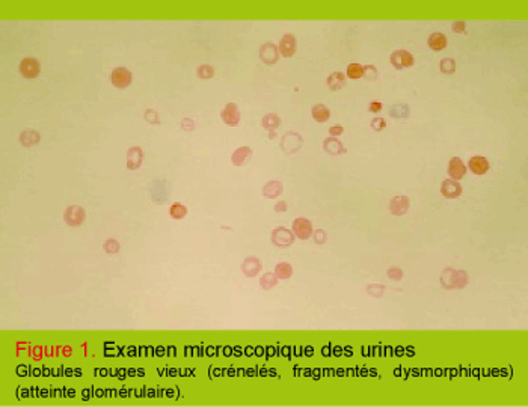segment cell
Listing matches in <instances>:
<instances>
[{
	"label": "cell",
	"instance_id": "cell-40",
	"mask_svg": "<svg viewBox=\"0 0 528 407\" xmlns=\"http://www.w3.org/2000/svg\"><path fill=\"white\" fill-rule=\"evenodd\" d=\"M312 237H314V241H316L317 244H325V243H326V238H327V235H326V233H325L323 230L314 231V233H312Z\"/></svg>",
	"mask_w": 528,
	"mask_h": 407
},
{
	"label": "cell",
	"instance_id": "cell-24",
	"mask_svg": "<svg viewBox=\"0 0 528 407\" xmlns=\"http://www.w3.org/2000/svg\"><path fill=\"white\" fill-rule=\"evenodd\" d=\"M311 115L317 122L323 124V122H327L329 118H331V112H329L327 106H325V104H316L311 110Z\"/></svg>",
	"mask_w": 528,
	"mask_h": 407
},
{
	"label": "cell",
	"instance_id": "cell-14",
	"mask_svg": "<svg viewBox=\"0 0 528 407\" xmlns=\"http://www.w3.org/2000/svg\"><path fill=\"white\" fill-rule=\"evenodd\" d=\"M441 194L447 199L459 198L462 194V186L459 184V181L454 180H444L441 184Z\"/></svg>",
	"mask_w": 528,
	"mask_h": 407
},
{
	"label": "cell",
	"instance_id": "cell-42",
	"mask_svg": "<svg viewBox=\"0 0 528 407\" xmlns=\"http://www.w3.org/2000/svg\"><path fill=\"white\" fill-rule=\"evenodd\" d=\"M329 133H331L332 137H338L344 133V128L341 125H332L331 128H329Z\"/></svg>",
	"mask_w": 528,
	"mask_h": 407
},
{
	"label": "cell",
	"instance_id": "cell-36",
	"mask_svg": "<svg viewBox=\"0 0 528 407\" xmlns=\"http://www.w3.org/2000/svg\"><path fill=\"white\" fill-rule=\"evenodd\" d=\"M386 276H388L391 281L399 282V281H402V278H403V270L399 269V267H395V266H392V267H389V269L386 270Z\"/></svg>",
	"mask_w": 528,
	"mask_h": 407
},
{
	"label": "cell",
	"instance_id": "cell-34",
	"mask_svg": "<svg viewBox=\"0 0 528 407\" xmlns=\"http://www.w3.org/2000/svg\"><path fill=\"white\" fill-rule=\"evenodd\" d=\"M367 291H368L370 296L377 297V299H382V297H384V292H385V285H382V284H371V285H368Z\"/></svg>",
	"mask_w": 528,
	"mask_h": 407
},
{
	"label": "cell",
	"instance_id": "cell-13",
	"mask_svg": "<svg viewBox=\"0 0 528 407\" xmlns=\"http://www.w3.org/2000/svg\"><path fill=\"white\" fill-rule=\"evenodd\" d=\"M409 207H410V201L407 196H394L388 205L389 213L392 216H405L409 211Z\"/></svg>",
	"mask_w": 528,
	"mask_h": 407
},
{
	"label": "cell",
	"instance_id": "cell-21",
	"mask_svg": "<svg viewBox=\"0 0 528 407\" xmlns=\"http://www.w3.org/2000/svg\"><path fill=\"white\" fill-rule=\"evenodd\" d=\"M283 193V183L278 180H270L266 186L263 187V194L269 199H275Z\"/></svg>",
	"mask_w": 528,
	"mask_h": 407
},
{
	"label": "cell",
	"instance_id": "cell-25",
	"mask_svg": "<svg viewBox=\"0 0 528 407\" xmlns=\"http://www.w3.org/2000/svg\"><path fill=\"white\" fill-rule=\"evenodd\" d=\"M261 125L266 130H269V132H273V130H276L279 125H281V118H279L276 113H267V115L263 116Z\"/></svg>",
	"mask_w": 528,
	"mask_h": 407
},
{
	"label": "cell",
	"instance_id": "cell-18",
	"mask_svg": "<svg viewBox=\"0 0 528 407\" xmlns=\"http://www.w3.org/2000/svg\"><path fill=\"white\" fill-rule=\"evenodd\" d=\"M323 150L329 154V155H343L347 153V150L344 148V145L337 139V137H327L323 142Z\"/></svg>",
	"mask_w": 528,
	"mask_h": 407
},
{
	"label": "cell",
	"instance_id": "cell-38",
	"mask_svg": "<svg viewBox=\"0 0 528 407\" xmlns=\"http://www.w3.org/2000/svg\"><path fill=\"white\" fill-rule=\"evenodd\" d=\"M385 127H386V121L384 118H376L371 121V128L374 132H382V130H385Z\"/></svg>",
	"mask_w": 528,
	"mask_h": 407
},
{
	"label": "cell",
	"instance_id": "cell-1",
	"mask_svg": "<svg viewBox=\"0 0 528 407\" xmlns=\"http://www.w3.org/2000/svg\"><path fill=\"white\" fill-rule=\"evenodd\" d=\"M468 284V274L464 270H454V269H445L441 273V285L445 290H462Z\"/></svg>",
	"mask_w": 528,
	"mask_h": 407
},
{
	"label": "cell",
	"instance_id": "cell-2",
	"mask_svg": "<svg viewBox=\"0 0 528 407\" xmlns=\"http://www.w3.org/2000/svg\"><path fill=\"white\" fill-rule=\"evenodd\" d=\"M85 219H86V211L80 205H70L63 211V220L71 228L80 226L85 222Z\"/></svg>",
	"mask_w": 528,
	"mask_h": 407
},
{
	"label": "cell",
	"instance_id": "cell-44",
	"mask_svg": "<svg viewBox=\"0 0 528 407\" xmlns=\"http://www.w3.org/2000/svg\"><path fill=\"white\" fill-rule=\"evenodd\" d=\"M275 211H276V213H283V211H287V204H285L284 201L278 202V204L275 205Z\"/></svg>",
	"mask_w": 528,
	"mask_h": 407
},
{
	"label": "cell",
	"instance_id": "cell-32",
	"mask_svg": "<svg viewBox=\"0 0 528 407\" xmlns=\"http://www.w3.org/2000/svg\"><path fill=\"white\" fill-rule=\"evenodd\" d=\"M389 115L394 116V118H406L409 115V107L406 104H399V106H394L392 110L389 112Z\"/></svg>",
	"mask_w": 528,
	"mask_h": 407
},
{
	"label": "cell",
	"instance_id": "cell-31",
	"mask_svg": "<svg viewBox=\"0 0 528 407\" xmlns=\"http://www.w3.org/2000/svg\"><path fill=\"white\" fill-rule=\"evenodd\" d=\"M439 68L444 74H453L456 73V60L451 58H444L439 63Z\"/></svg>",
	"mask_w": 528,
	"mask_h": 407
},
{
	"label": "cell",
	"instance_id": "cell-20",
	"mask_svg": "<svg viewBox=\"0 0 528 407\" xmlns=\"http://www.w3.org/2000/svg\"><path fill=\"white\" fill-rule=\"evenodd\" d=\"M447 44H448L447 37H445L444 34H441V32H435V34H432L427 39V45L430 47L433 52L444 50V48L447 47Z\"/></svg>",
	"mask_w": 528,
	"mask_h": 407
},
{
	"label": "cell",
	"instance_id": "cell-30",
	"mask_svg": "<svg viewBox=\"0 0 528 407\" xmlns=\"http://www.w3.org/2000/svg\"><path fill=\"white\" fill-rule=\"evenodd\" d=\"M214 73H216V70H214L211 65H207V63L200 65V67H198V70H196V76L200 77V78H203V80L211 78V77L214 76Z\"/></svg>",
	"mask_w": 528,
	"mask_h": 407
},
{
	"label": "cell",
	"instance_id": "cell-8",
	"mask_svg": "<svg viewBox=\"0 0 528 407\" xmlns=\"http://www.w3.org/2000/svg\"><path fill=\"white\" fill-rule=\"evenodd\" d=\"M221 119L223 121V124L229 125V127H236L240 124V110L239 106L236 103H228L223 110L221 112Z\"/></svg>",
	"mask_w": 528,
	"mask_h": 407
},
{
	"label": "cell",
	"instance_id": "cell-39",
	"mask_svg": "<svg viewBox=\"0 0 528 407\" xmlns=\"http://www.w3.org/2000/svg\"><path fill=\"white\" fill-rule=\"evenodd\" d=\"M180 127H181V130H183V132H193V130H195V122L190 119V118H184L183 121H181V124H180Z\"/></svg>",
	"mask_w": 528,
	"mask_h": 407
},
{
	"label": "cell",
	"instance_id": "cell-5",
	"mask_svg": "<svg viewBox=\"0 0 528 407\" xmlns=\"http://www.w3.org/2000/svg\"><path fill=\"white\" fill-rule=\"evenodd\" d=\"M392 67L395 70H405V68H409L414 65L415 59L414 56H412L407 50H395L392 52L391 58H389Z\"/></svg>",
	"mask_w": 528,
	"mask_h": 407
},
{
	"label": "cell",
	"instance_id": "cell-29",
	"mask_svg": "<svg viewBox=\"0 0 528 407\" xmlns=\"http://www.w3.org/2000/svg\"><path fill=\"white\" fill-rule=\"evenodd\" d=\"M347 77L358 80L361 77H364V65L361 63H350L347 67Z\"/></svg>",
	"mask_w": 528,
	"mask_h": 407
},
{
	"label": "cell",
	"instance_id": "cell-35",
	"mask_svg": "<svg viewBox=\"0 0 528 407\" xmlns=\"http://www.w3.org/2000/svg\"><path fill=\"white\" fill-rule=\"evenodd\" d=\"M143 118L146 122H150L153 125H159L160 124V118H159V113L154 110V109H146L145 113H143Z\"/></svg>",
	"mask_w": 528,
	"mask_h": 407
},
{
	"label": "cell",
	"instance_id": "cell-3",
	"mask_svg": "<svg viewBox=\"0 0 528 407\" xmlns=\"http://www.w3.org/2000/svg\"><path fill=\"white\" fill-rule=\"evenodd\" d=\"M131 81H133V74L125 67H117L110 74V83L118 89H124L130 86Z\"/></svg>",
	"mask_w": 528,
	"mask_h": 407
},
{
	"label": "cell",
	"instance_id": "cell-12",
	"mask_svg": "<svg viewBox=\"0 0 528 407\" xmlns=\"http://www.w3.org/2000/svg\"><path fill=\"white\" fill-rule=\"evenodd\" d=\"M296 48H298V42H296V37L291 34H285L278 45L279 55L283 58H291L296 53Z\"/></svg>",
	"mask_w": 528,
	"mask_h": 407
},
{
	"label": "cell",
	"instance_id": "cell-26",
	"mask_svg": "<svg viewBox=\"0 0 528 407\" xmlns=\"http://www.w3.org/2000/svg\"><path fill=\"white\" fill-rule=\"evenodd\" d=\"M275 274H276L278 279H283V281L290 279L291 274H293V267H291V264H290V263H285V261L276 264V267H275Z\"/></svg>",
	"mask_w": 528,
	"mask_h": 407
},
{
	"label": "cell",
	"instance_id": "cell-9",
	"mask_svg": "<svg viewBox=\"0 0 528 407\" xmlns=\"http://www.w3.org/2000/svg\"><path fill=\"white\" fill-rule=\"evenodd\" d=\"M260 59L266 65H275L279 60V50L273 42H264L260 47Z\"/></svg>",
	"mask_w": 528,
	"mask_h": 407
},
{
	"label": "cell",
	"instance_id": "cell-7",
	"mask_svg": "<svg viewBox=\"0 0 528 407\" xmlns=\"http://www.w3.org/2000/svg\"><path fill=\"white\" fill-rule=\"evenodd\" d=\"M302 142H304V139H302L301 135H298L296 132H288V133L284 135L281 146H283L284 153H287V154H296V153H298V151L302 148Z\"/></svg>",
	"mask_w": 528,
	"mask_h": 407
},
{
	"label": "cell",
	"instance_id": "cell-43",
	"mask_svg": "<svg viewBox=\"0 0 528 407\" xmlns=\"http://www.w3.org/2000/svg\"><path fill=\"white\" fill-rule=\"evenodd\" d=\"M382 103L381 101H371L370 103V106H368V110L370 112H373V113H377V112H381L382 110Z\"/></svg>",
	"mask_w": 528,
	"mask_h": 407
},
{
	"label": "cell",
	"instance_id": "cell-33",
	"mask_svg": "<svg viewBox=\"0 0 528 407\" xmlns=\"http://www.w3.org/2000/svg\"><path fill=\"white\" fill-rule=\"evenodd\" d=\"M103 249H104L106 253L113 255V253H118V252H120L121 246H120V243L115 240V238H109V240L103 244Z\"/></svg>",
	"mask_w": 528,
	"mask_h": 407
},
{
	"label": "cell",
	"instance_id": "cell-41",
	"mask_svg": "<svg viewBox=\"0 0 528 407\" xmlns=\"http://www.w3.org/2000/svg\"><path fill=\"white\" fill-rule=\"evenodd\" d=\"M467 29V23L465 21H454L451 24V30L454 32V34H464Z\"/></svg>",
	"mask_w": 528,
	"mask_h": 407
},
{
	"label": "cell",
	"instance_id": "cell-28",
	"mask_svg": "<svg viewBox=\"0 0 528 407\" xmlns=\"http://www.w3.org/2000/svg\"><path fill=\"white\" fill-rule=\"evenodd\" d=\"M276 284H278V278H276L275 273H264L260 278V285H261L263 290H266V291L272 290Z\"/></svg>",
	"mask_w": 528,
	"mask_h": 407
},
{
	"label": "cell",
	"instance_id": "cell-16",
	"mask_svg": "<svg viewBox=\"0 0 528 407\" xmlns=\"http://www.w3.org/2000/svg\"><path fill=\"white\" fill-rule=\"evenodd\" d=\"M261 270V261L257 256H247L243 264H242V271L246 278H254L257 276Z\"/></svg>",
	"mask_w": 528,
	"mask_h": 407
},
{
	"label": "cell",
	"instance_id": "cell-27",
	"mask_svg": "<svg viewBox=\"0 0 528 407\" xmlns=\"http://www.w3.org/2000/svg\"><path fill=\"white\" fill-rule=\"evenodd\" d=\"M169 216H171L172 219H175V220H181V219H184V217L187 216V208H186L183 204H180V202H174V204L169 207Z\"/></svg>",
	"mask_w": 528,
	"mask_h": 407
},
{
	"label": "cell",
	"instance_id": "cell-19",
	"mask_svg": "<svg viewBox=\"0 0 528 407\" xmlns=\"http://www.w3.org/2000/svg\"><path fill=\"white\" fill-rule=\"evenodd\" d=\"M252 155H254L252 148H249V146H240L231 155V161H233L234 166H243Z\"/></svg>",
	"mask_w": 528,
	"mask_h": 407
},
{
	"label": "cell",
	"instance_id": "cell-23",
	"mask_svg": "<svg viewBox=\"0 0 528 407\" xmlns=\"http://www.w3.org/2000/svg\"><path fill=\"white\" fill-rule=\"evenodd\" d=\"M326 83H327V88L331 91H340L345 85V74H343L340 71L329 74V77L326 78Z\"/></svg>",
	"mask_w": 528,
	"mask_h": 407
},
{
	"label": "cell",
	"instance_id": "cell-17",
	"mask_svg": "<svg viewBox=\"0 0 528 407\" xmlns=\"http://www.w3.org/2000/svg\"><path fill=\"white\" fill-rule=\"evenodd\" d=\"M467 174V166L464 165V161H462V158L459 157H453L450 158V163H448V175L453 178V180L459 181L460 178H464Z\"/></svg>",
	"mask_w": 528,
	"mask_h": 407
},
{
	"label": "cell",
	"instance_id": "cell-6",
	"mask_svg": "<svg viewBox=\"0 0 528 407\" xmlns=\"http://www.w3.org/2000/svg\"><path fill=\"white\" fill-rule=\"evenodd\" d=\"M19 70L24 78H37L41 73V65L35 58H26L20 62Z\"/></svg>",
	"mask_w": 528,
	"mask_h": 407
},
{
	"label": "cell",
	"instance_id": "cell-22",
	"mask_svg": "<svg viewBox=\"0 0 528 407\" xmlns=\"http://www.w3.org/2000/svg\"><path fill=\"white\" fill-rule=\"evenodd\" d=\"M20 143L23 146H26V148H29V146H34V145H38L40 140H41V135L37 132V130H24V132L20 135Z\"/></svg>",
	"mask_w": 528,
	"mask_h": 407
},
{
	"label": "cell",
	"instance_id": "cell-15",
	"mask_svg": "<svg viewBox=\"0 0 528 407\" xmlns=\"http://www.w3.org/2000/svg\"><path fill=\"white\" fill-rule=\"evenodd\" d=\"M468 168L475 175H485L489 171V161L483 155H474L468 161Z\"/></svg>",
	"mask_w": 528,
	"mask_h": 407
},
{
	"label": "cell",
	"instance_id": "cell-4",
	"mask_svg": "<svg viewBox=\"0 0 528 407\" xmlns=\"http://www.w3.org/2000/svg\"><path fill=\"white\" fill-rule=\"evenodd\" d=\"M294 238H296V235L293 234V231H290L288 228H284V226L275 228V230L272 231V243L278 248L291 246V244L294 243Z\"/></svg>",
	"mask_w": 528,
	"mask_h": 407
},
{
	"label": "cell",
	"instance_id": "cell-10",
	"mask_svg": "<svg viewBox=\"0 0 528 407\" xmlns=\"http://www.w3.org/2000/svg\"><path fill=\"white\" fill-rule=\"evenodd\" d=\"M291 228H293V234L301 240H308L312 235V223L305 217L294 219Z\"/></svg>",
	"mask_w": 528,
	"mask_h": 407
},
{
	"label": "cell",
	"instance_id": "cell-11",
	"mask_svg": "<svg viewBox=\"0 0 528 407\" xmlns=\"http://www.w3.org/2000/svg\"><path fill=\"white\" fill-rule=\"evenodd\" d=\"M143 161V150L141 146H130L127 150V169L128 171H138L142 166Z\"/></svg>",
	"mask_w": 528,
	"mask_h": 407
},
{
	"label": "cell",
	"instance_id": "cell-37",
	"mask_svg": "<svg viewBox=\"0 0 528 407\" xmlns=\"http://www.w3.org/2000/svg\"><path fill=\"white\" fill-rule=\"evenodd\" d=\"M364 77L367 80H376L377 78V68L374 65H364Z\"/></svg>",
	"mask_w": 528,
	"mask_h": 407
}]
</instances>
